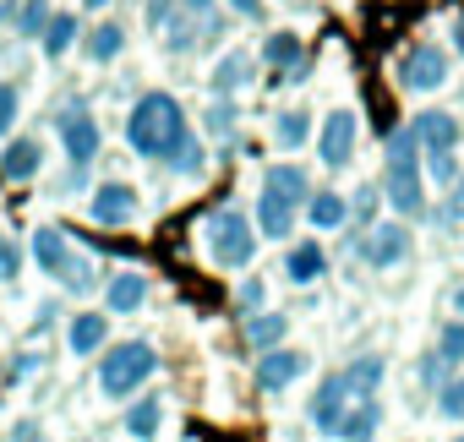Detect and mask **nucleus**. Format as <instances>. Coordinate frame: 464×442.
Masks as SVG:
<instances>
[{
    "mask_svg": "<svg viewBox=\"0 0 464 442\" xmlns=\"http://www.w3.org/2000/svg\"><path fill=\"white\" fill-rule=\"evenodd\" d=\"M263 191H274V197H285L290 207L306 197V169L301 164H274L268 169V180H263Z\"/></svg>",
    "mask_w": 464,
    "mask_h": 442,
    "instance_id": "b1692460",
    "label": "nucleus"
},
{
    "mask_svg": "<svg viewBox=\"0 0 464 442\" xmlns=\"http://www.w3.org/2000/svg\"><path fill=\"white\" fill-rule=\"evenodd\" d=\"M410 257V230L404 225H377L366 241H361V263L366 268H399Z\"/></svg>",
    "mask_w": 464,
    "mask_h": 442,
    "instance_id": "ddd939ff",
    "label": "nucleus"
},
{
    "mask_svg": "<svg viewBox=\"0 0 464 442\" xmlns=\"http://www.w3.org/2000/svg\"><path fill=\"white\" fill-rule=\"evenodd\" d=\"M448 207H453V218H464V175L453 180V202H448Z\"/></svg>",
    "mask_w": 464,
    "mask_h": 442,
    "instance_id": "ea45409f",
    "label": "nucleus"
},
{
    "mask_svg": "<svg viewBox=\"0 0 464 442\" xmlns=\"http://www.w3.org/2000/svg\"><path fill=\"white\" fill-rule=\"evenodd\" d=\"M274 137H279V148L290 153V148H301L306 137H312V120H306V110H285L279 120H274Z\"/></svg>",
    "mask_w": 464,
    "mask_h": 442,
    "instance_id": "c85d7f7f",
    "label": "nucleus"
},
{
    "mask_svg": "<svg viewBox=\"0 0 464 442\" xmlns=\"http://www.w3.org/2000/svg\"><path fill=\"white\" fill-rule=\"evenodd\" d=\"M453 442H464V437H453Z\"/></svg>",
    "mask_w": 464,
    "mask_h": 442,
    "instance_id": "49530a36",
    "label": "nucleus"
},
{
    "mask_svg": "<svg viewBox=\"0 0 464 442\" xmlns=\"http://www.w3.org/2000/svg\"><path fill=\"white\" fill-rule=\"evenodd\" d=\"M34 263H39L55 284H66L72 295H88V290H93V268H88V263L66 246V235H61V230H50V225H44V230H34Z\"/></svg>",
    "mask_w": 464,
    "mask_h": 442,
    "instance_id": "39448f33",
    "label": "nucleus"
},
{
    "mask_svg": "<svg viewBox=\"0 0 464 442\" xmlns=\"http://www.w3.org/2000/svg\"><path fill=\"white\" fill-rule=\"evenodd\" d=\"M306 366H312V355L306 350H268L263 360H257V388L263 393H285V388H295L301 377H306Z\"/></svg>",
    "mask_w": 464,
    "mask_h": 442,
    "instance_id": "9d476101",
    "label": "nucleus"
},
{
    "mask_svg": "<svg viewBox=\"0 0 464 442\" xmlns=\"http://www.w3.org/2000/svg\"><path fill=\"white\" fill-rule=\"evenodd\" d=\"M77 39H82V23H77V17H50V28H44V55L61 61Z\"/></svg>",
    "mask_w": 464,
    "mask_h": 442,
    "instance_id": "a878e982",
    "label": "nucleus"
},
{
    "mask_svg": "<svg viewBox=\"0 0 464 442\" xmlns=\"http://www.w3.org/2000/svg\"><path fill=\"white\" fill-rule=\"evenodd\" d=\"M236 306L257 317V306H263V284H257V279H252V284H241V295H236Z\"/></svg>",
    "mask_w": 464,
    "mask_h": 442,
    "instance_id": "c9c22d12",
    "label": "nucleus"
},
{
    "mask_svg": "<svg viewBox=\"0 0 464 442\" xmlns=\"http://www.w3.org/2000/svg\"><path fill=\"white\" fill-rule=\"evenodd\" d=\"M55 131H61V148H66V159L82 169V164H93L99 159V120L88 115V104H66L61 110V120H55Z\"/></svg>",
    "mask_w": 464,
    "mask_h": 442,
    "instance_id": "423d86ee",
    "label": "nucleus"
},
{
    "mask_svg": "<svg viewBox=\"0 0 464 442\" xmlns=\"http://www.w3.org/2000/svg\"><path fill=\"white\" fill-rule=\"evenodd\" d=\"M323 274H328V252H323L317 241L290 246V257H285V279H290V284H317Z\"/></svg>",
    "mask_w": 464,
    "mask_h": 442,
    "instance_id": "4468645a",
    "label": "nucleus"
},
{
    "mask_svg": "<svg viewBox=\"0 0 464 442\" xmlns=\"http://www.w3.org/2000/svg\"><path fill=\"white\" fill-rule=\"evenodd\" d=\"M382 191H388V207L404 213V218L426 207V186H420V164H415V137H410V131H393V137H388V175H382Z\"/></svg>",
    "mask_w": 464,
    "mask_h": 442,
    "instance_id": "7ed1b4c3",
    "label": "nucleus"
},
{
    "mask_svg": "<svg viewBox=\"0 0 464 442\" xmlns=\"http://www.w3.org/2000/svg\"><path fill=\"white\" fill-rule=\"evenodd\" d=\"M186 6H197V12H208V6H213V0H186Z\"/></svg>",
    "mask_w": 464,
    "mask_h": 442,
    "instance_id": "a18cd8bd",
    "label": "nucleus"
},
{
    "mask_svg": "<svg viewBox=\"0 0 464 442\" xmlns=\"http://www.w3.org/2000/svg\"><path fill=\"white\" fill-rule=\"evenodd\" d=\"M404 131H410L415 148H426V153H453V148H459V115H448V110H420Z\"/></svg>",
    "mask_w": 464,
    "mask_h": 442,
    "instance_id": "f8f14e48",
    "label": "nucleus"
},
{
    "mask_svg": "<svg viewBox=\"0 0 464 442\" xmlns=\"http://www.w3.org/2000/svg\"><path fill=\"white\" fill-rule=\"evenodd\" d=\"M17 6H23V0H0V23H12V17H17Z\"/></svg>",
    "mask_w": 464,
    "mask_h": 442,
    "instance_id": "a19ab883",
    "label": "nucleus"
},
{
    "mask_svg": "<svg viewBox=\"0 0 464 442\" xmlns=\"http://www.w3.org/2000/svg\"><path fill=\"white\" fill-rule=\"evenodd\" d=\"M263 55H268V66H279V72H295V66H301V39H295V34H268Z\"/></svg>",
    "mask_w": 464,
    "mask_h": 442,
    "instance_id": "cd10ccee",
    "label": "nucleus"
},
{
    "mask_svg": "<svg viewBox=\"0 0 464 442\" xmlns=\"http://www.w3.org/2000/svg\"><path fill=\"white\" fill-rule=\"evenodd\" d=\"M39 366H44V355H39V350H28V355H17V360H12V382H23V377H34Z\"/></svg>",
    "mask_w": 464,
    "mask_h": 442,
    "instance_id": "f704fd0d",
    "label": "nucleus"
},
{
    "mask_svg": "<svg viewBox=\"0 0 464 442\" xmlns=\"http://www.w3.org/2000/svg\"><path fill=\"white\" fill-rule=\"evenodd\" d=\"M126 431H131L137 442H153V437L164 431V399H137V404L126 409Z\"/></svg>",
    "mask_w": 464,
    "mask_h": 442,
    "instance_id": "4be33fe9",
    "label": "nucleus"
},
{
    "mask_svg": "<svg viewBox=\"0 0 464 442\" xmlns=\"http://www.w3.org/2000/svg\"><path fill=\"white\" fill-rule=\"evenodd\" d=\"M82 6H88V12H104V6H110V0H82Z\"/></svg>",
    "mask_w": 464,
    "mask_h": 442,
    "instance_id": "c03bdc74",
    "label": "nucleus"
},
{
    "mask_svg": "<svg viewBox=\"0 0 464 442\" xmlns=\"http://www.w3.org/2000/svg\"><path fill=\"white\" fill-rule=\"evenodd\" d=\"M377 426H382V404L377 399H355L350 415H344V426H339V442H372Z\"/></svg>",
    "mask_w": 464,
    "mask_h": 442,
    "instance_id": "a211bd4d",
    "label": "nucleus"
},
{
    "mask_svg": "<svg viewBox=\"0 0 464 442\" xmlns=\"http://www.w3.org/2000/svg\"><path fill=\"white\" fill-rule=\"evenodd\" d=\"M72 350L77 355H99L104 344H110V317L104 312H82V317H72Z\"/></svg>",
    "mask_w": 464,
    "mask_h": 442,
    "instance_id": "dca6fc26",
    "label": "nucleus"
},
{
    "mask_svg": "<svg viewBox=\"0 0 464 442\" xmlns=\"http://www.w3.org/2000/svg\"><path fill=\"white\" fill-rule=\"evenodd\" d=\"M126 142H131L142 159H175V153L191 142L180 104H175L169 93H148V99H137V110H131V120H126Z\"/></svg>",
    "mask_w": 464,
    "mask_h": 442,
    "instance_id": "f257e3e1",
    "label": "nucleus"
},
{
    "mask_svg": "<svg viewBox=\"0 0 464 442\" xmlns=\"http://www.w3.org/2000/svg\"><path fill=\"white\" fill-rule=\"evenodd\" d=\"M208 257L218 268H246L257 257V230H252V218L241 207H218L208 218Z\"/></svg>",
    "mask_w": 464,
    "mask_h": 442,
    "instance_id": "20e7f679",
    "label": "nucleus"
},
{
    "mask_svg": "<svg viewBox=\"0 0 464 442\" xmlns=\"http://www.w3.org/2000/svg\"><path fill=\"white\" fill-rule=\"evenodd\" d=\"M285 333H290V322H285L279 312H257V317H246V344H252V350H263V355H268V350H279V344H285Z\"/></svg>",
    "mask_w": 464,
    "mask_h": 442,
    "instance_id": "412c9836",
    "label": "nucleus"
},
{
    "mask_svg": "<svg viewBox=\"0 0 464 442\" xmlns=\"http://www.w3.org/2000/svg\"><path fill=\"white\" fill-rule=\"evenodd\" d=\"M88 213H93V225H104V230H121V225H131V218H137V191H131L126 180H104V186L93 191Z\"/></svg>",
    "mask_w": 464,
    "mask_h": 442,
    "instance_id": "9b49d317",
    "label": "nucleus"
},
{
    "mask_svg": "<svg viewBox=\"0 0 464 442\" xmlns=\"http://www.w3.org/2000/svg\"><path fill=\"white\" fill-rule=\"evenodd\" d=\"M229 6H236L241 17H263V0H229Z\"/></svg>",
    "mask_w": 464,
    "mask_h": 442,
    "instance_id": "58836bf2",
    "label": "nucleus"
},
{
    "mask_svg": "<svg viewBox=\"0 0 464 442\" xmlns=\"http://www.w3.org/2000/svg\"><path fill=\"white\" fill-rule=\"evenodd\" d=\"M350 388H344V377L334 371V377H323V388L312 393V426H317V437H334L339 442V426H344V415H350Z\"/></svg>",
    "mask_w": 464,
    "mask_h": 442,
    "instance_id": "0eeeda50",
    "label": "nucleus"
},
{
    "mask_svg": "<svg viewBox=\"0 0 464 442\" xmlns=\"http://www.w3.org/2000/svg\"><path fill=\"white\" fill-rule=\"evenodd\" d=\"M50 0H23L17 6V28H23V39H44V28H50Z\"/></svg>",
    "mask_w": 464,
    "mask_h": 442,
    "instance_id": "c756f323",
    "label": "nucleus"
},
{
    "mask_svg": "<svg viewBox=\"0 0 464 442\" xmlns=\"http://www.w3.org/2000/svg\"><path fill=\"white\" fill-rule=\"evenodd\" d=\"M437 409H442L448 420H464V377H448V382L437 388Z\"/></svg>",
    "mask_w": 464,
    "mask_h": 442,
    "instance_id": "2f4dec72",
    "label": "nucleus"
},
{
    "mask_svg": "<svg viewBox=\"0 0 464 442\" xmlns=\"http://www.w3.org/2000/svg\"><path fill=\"white\" fill-rule=\"evenodd\" d=\"M39 164H44V148H39L34 137L6 142V153H0V175H6V180H34V175H39Z\"/></svg>",
    "mask_w": 464,
    "mask_h": 442,
    "instance_id": "2eb2a0df",
    "label": "nucleus"
},
{
    "mask_svg": "<svg viewBox=\"0 0 464 442\" xmlns=\"http://www.w3.org/2000/svg\"><path fill=\"white\" fill-rule=\"evenodd\" d=\"M453 312H459V317H464V284H459V290H453Z\"/></svg>",
    "mask_w": 464,
    "mask_h": 442,
    "instance_id": "37998d69",
    "label": "nucleus"
},
{
    "mask_svg": "<svg viewBox=\"0 0 464 442\" xmlns=\"http://www.w3.org/2000/svg\"><path fill=\"white\" fill-rule=\"evenodd\" d=\"M306 218H312L317 230H339L344 218H350V202H344L339 191H317V197L306 202Z\"/></svg>",
    "mask_w": 464,
    "mask_h": 442,
    "instance_id": "5701e85b",
    "label": "nucleus"
},
{
    "mask_svg": "<svg viewBox=\"0 0 464 442\" xmlns=\"http://www.w3.org/2000/svg\"><path fill=\"white\" fill-rule=\"evenodd\" d=\"M169 23V0H148V28H164Z\"/></svg>",
    "mask_w": 464,
    "mask_h": 442,
    "instance_id": "4c0bfd02",
    "label": "nucleus"
},
{
    "mask_svg": "<svg viewBox=\"0 0 464 442\" xmlns=\"http://www.w3.org/2000/svg\"><path fill=\"white\" fill-rule=\"evenodd\" d=\"M246 82H252V55L236 50V55H224V61H218V72H213V88H218V93L246 88Z\"/></svg>",
    "mask_w": 464,
    "mask_h": 442,
    "instance_id": "bb28decb",
    "label": "nucleus"
},
{
    "mask_svg": "<svg viewBox=\"0 0 464 442\" xmlns=\"http://www.w3.org/2000/svg\"><path fill=\"white\" fill-rule=\"evenodd\" d=\"M142 301H148V279H142V274H115V279L104 284V306H110V312H121V317H126V312H137Z\"/></svg>",
    "mask_w": 464,
    "mask_h": 442,
    "instance_id": "6ab92c4d",
    "label": "nucleus"
},
{
    "mask_svg": "<svg viewBox=\"0 0 464 442\" xmlns=\"http://www.w3.org/2000/svg\"><path fill=\"white\" fill-rule=\"evenodd\" d=\"M12 442H50V437H44V426H39V420H17Z\"/></svg>",
    "mask_w": 464,
    "mask_h": 442,
    "instance_id": "e433bc0d",
    "label": "nucleus"
},
{
    "mask_svg": "<svg viewBox=\"0 0 464 442\" xmlns=\"http://www.w3.org/2000/svg\"><path fill=\"white\" fill-rule=\"evenodd\" d=\"M153 371H159L153 344H142V339L110 344V350H104V360H99V393H104V399H131Z\"/></svg>",
    "mask_w": 464,
    "mask_h": 442,
    "instance_id": "f03ea898",
    "label": "nucleus"
},
{
    "mask_svg": "<svg viewBox=\"0 0 464 442\" xmlns=\"http://www.w3.org/2000/svg\"><path fill=\"white\" fill-rule=\"evenodd\" d=\"M382 355H361V360H350L339 377H344V388H350V399H377V388H382Z\"/></svg>",
    "mask_w": 464,
    "mask_h": 442,
    "instance_id": "f3484780",
    "label": "nucleus"
},
{
    "mask_svg": "<svg viewBox=\"0 0 464 442\" xmlns=\"http://www.w3.org/2000/svg\"><path fill=\"white\" fill-rule=\"evenodd\" d=\"M437 360H442V366H459V360H464V322H448V328H442Z\"/></svg>",
    "mask_w": 464,
    "mask_h": 442,
    "instance_id": "7c9ffc66",
    "label": "nucleus"
},
{
    "mask_svg": "<svg viewBox=\"0 0 464 442\" xmlns=\"http://www.w3.org/2000/svg\"><path fill=\"white\" fill-rule=\"evenodd\" d=\"M17 110H23V93L12 88V82H0V137L12 131V120H17Z\"/></svg>",
    "mask_w": 464,
    "mask_h": 442,
    "instance_id": "473e14b6",
    "label": "nucleus"
},
{
    "mask_svg": "<svg viewBox=\"0 0 464 442\" xmlns=\"http://www.w3.org/2000/svg\"><path fill=\"white\" fill-rule=\"evenodd\" d=\"M355 115L350 110H328V120H323V131H317V153H323V164L328 169H344L350 159H355Z\"/></svg>",
    "mask_w": 464,
    "mask_h": 442,
    "instance_id": "1a4fd4ad",
    "label": "nucleus"
},
{
    "mask_svg": "<svg viewBox=\"0 0 464 442\" xmlns=\"http://www.w3.org/2000/svg\"><path fill=\"white\" fill-rule=\"evenodd\" d=\"M399 82H404L410 93L442 88V82H448V55H442L437 44H415V50L404 55V66H399Z\"/></svg>",
    "mask_w": 464,
    "mask_h": 442,
    "instance_id": "6e6552de",
    "label": "nucleus"
},
{
    "mask_svg": "<svg viewBox=\"0 0 464 442\" xmlns=\"http://www.w3.org/2000/svg\"><path fill=\"white\" fill-rule=\"evenodd\" d=\"M453 50H459V55H464V17H459V23H453Z\"/></svg>",
    "mask_w": 464,
    "mask_h": 442,
    "instance_id": "79ce46f5",
    "label": "nucleus"
},
{
    "mask_svg": "<svg viewBox=\"0 0 464 442\" xmlns=\"http://www.w3.org/2000/svg\"><path fill=\"white\" fill-rule=\"evenodd\" d=\"M17 274H23V252H17L12 241H0V284L17 279Z\"/></svg>",
    "mask_w": 464,
    "mask_h": 442,
    "instance_id": "72a5a7b5",
    "label": "nucleus"
},
{
    "mask_svg": "<svg viewBox=\"0 0 464 442\" xmlns=\"http://www.w3.org/2000/svg\"><path fill=\"white\" fill-rule=\"evenodd\" d=\"M121 50H126V28H121V23H104V28H93V34H88V61L110 66Z\"/></svg>",
    "mask_w": 464,
    "mask_h": 442,
    "instance_id": "393cba45",
    "label": "nucleus"
},
{
    "mask_svg": "<svg viewBox=\"0 0 464 442\" xmlns=\"http://www.w3.org/2000/svg\"><path fill=\"white\" fill-rule=\"evenodd\" d=\"M257 225H263V235H274V241H285V235L295 230V207H290L285 197H274V191H263V202H257Z\"/></svg>",
    "mask_w": 464,
    "mask_h": 442,
    "instance_id": "aec40b11",
    "label": "nucleus"
}]
</instances>
